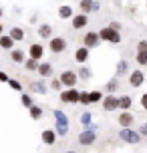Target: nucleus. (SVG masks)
Returning <instances> with one entry per match:
<instances>
[{
    "label": "nucleus",
    "instance_id": "obj_1",
    "mask_svg": "<svg viewBox=\"0 0 147 153\" xmlns=\"http://www.w3.org/2000/svg\"><path fill=\"white\" fill-rule=\"evenodd\" d=\"M53 117H54V131H56V135L59 137H67L69 135V115L61 111V109H54L53 111Z\"/></svg>",
    "mask_w": 147,
    "mask_h": 153
},
{
    "label": "nucleus",
    "instance_id": "obj_2",
    "mask_svg": "<svg viewBox=\"0 0 147 153\" xmlns=\"http://www.w3.org/2000/svg\"><path fill=\"white\" fill-rule=\"evenodd\" d=\"M141 139H143L141 133L133 127H121V131H119V141H123L127 145H137V143H141Z\"/></svg>",
    "mask_w": 147,
    "mask_h": 153
},
{
    "label": "nucleus",
    "instance_id": "obj_3",
    "mask_svg": "<svg viewBox=\"0 0 147 153\" xmlns=\"http://www.w3.org/2000/svg\"><path fill=\"white\" fill-rule=\"evenodd\" d=\"M99 36H101V42H109V45H121V32L115 30V28H111V26H105V28H101L99 30Z\"/></svg>",
    "mask_w": 147,
    "mask_h": 153
},
{
    "label": "nucleus",
    "instance_id": "obj_4",
    "mask_svg": "<svg viewBox=\"0 0 147 153\" xmlns=\"http://www.w3.org/2000/svg\"><path fill=\"white\" fill-rule=\"evenodd\" d=\"M79 95H81V91L79 89H62L61 93H59V99H61V103H65V105H77L79 103Z\"/></svg>",
    "mask_w": 147,
    "mask_h": 153
},
{
    "label": "nucleus",
    "instance_id": "obj_5",
    "mask_svg": "<svg viewBox=\"0 0 147 153\" xmlns=\"http://www.w3.org/2000/svg\"><path fill=\"white\" fill-rule=\"evenodd\" d=\"M59 79H61V83H62L65 89H73V87H77V83H79V73H77V71L67 69V71H62V73H61Z\"/></svg>",
    "mask_w": 147,
    "mask_h": 153
},
{
    "label": "nucleus",
    "instance_id": "obj_6",
    "mask_svg": "<svg viewBox=\"0 0 147 153\" xmlns=\"http://www.w3.org/2000/svg\"><path fill=\"white\" fill-rule=\"evenodd\" d=\"M127 81H129V87H131V89H139V87H143V83L147 81V75L143 73V69H135V71L129 73Z\"/></svg>",
    "mask_w": 147,
    "mask_h": 153
},
{
    "label": "nucleus",
    "instance_id": "obj_7",
    "mask_svg": "<svg viewBox=\"0 0 147 153\" xmlns=\"http://www.w3.org/2000/svg\"><path fill=\"white\" fill-rule=\"evenodd\" d=\"M69 48V42H67V38H62V36H53L50 40H48V51L53 54H61L65 53Z\"/></svg>",
    "mask_w": 147,
    "mask_h": 153
},
{
    "label": "nucleus",
    "instance_id": "obj_8",
    "mask_svg": "<svg viewBox=\"0 0 147 153\" xmlns=\"http://www.w3.org/2000/svg\"><path fill=\"white\" fill-rule=\"evenodd\" d=\"M87 24H89V14L77 12V14L71 18V28L73 30H83V28H87Z\"/></svg>",
    "mask_w": 147,
    "mask_h": 153
},
{
    "label": "nucleus",
    "instance_id": "obj_9",
    "mask_svg": "<svg viewBox=\"0 0 147 153\" xmlns=\"http://www.w3.org/2000/svg\"><path fill=\"white\" fill-rule=\"evenodd\" d=\"M101 45V36H99V30H89L85 32V36H83V46L87 48H95V46Z\"/></svg>",
    "mask_w": 147,
    "mask_h": 153
},
{
    "label": "nucleus",
    "instance_id": "obj_10",
    "mask_svg": "<svg viewBox=\"0 0 147 153\" xmlns=\"http://www.w3.org/2000/svg\"><path fill=\"white\" fill-rule=\"evenodd\" d=\"M101 107H103V111H109V113H111V111H117V109H119V97L107 93L105 99H103V103H101Z\"/></svg>",
    "mask_w": 147,
    "mask_h": 153
},
{
    "label": "nucleus",
    "instance_id": "obj_11",
    "mask_svg": "<svg viewBox=\"0 0 147 153\" xmlns=\"http://www.w3.org/2000/svg\"><path fill=\"white\" fill-rule=\"evenodd\" d=\"M95 141H97V131H89V129H83L79 133V143L83 147H89L93 145Z\"/></svg>",
    "mask_w": 147,
    "mask_h": 153
},
{
    "label": "nucleus",
    "instance_id": "obj_12",
    "mask_svg": "<svg viewBox=\"0 0 147 153\" xmlns=\"http://www.w3.org/2000/svg\"><path fill=\"white\" fill-rule=\"evenodd\" d=\"M117 123L121 125V127H133L135 125V115L131 111H121L119 117H117Z\"/></svg>",
    "mask_w": 147,
    "mask_h": 153
},
{
    "label": "nucleus",
    "instance_id": "obj_13",
    "mask_svg": "<svg viewBox=\"0 0 147 153\" xmlns=\"http://www.w3.org/2000/svg\"><path fill=\"white\" fill-rule=\"evenodd\" d=\"M56 139H59V135H56L54 129H45L42 133H40V141H42L47 147H53L54 143H56Z\"/></svg>",
    "mask_w": 147,
    "mask_h": 153
},
{
    "label": "nucleus",
    "instance_id": "obj_14",
    "mask_svg": "<svg viewBox=\"0 0 147 153\" xmlns=\"http://www.w3.org/2000/svg\"><path fill=\"white\" fill-rule=\"evenodd\" d=\"M91 59V48H87V46H79L77 51H75V61L79 65H87Z\"/></svg>",
    "mask_w": 147,
    "mask_h": 153
},
{
    "label": "nucleus",
    "instance_id": "obj_15",
    "mask_svg": "<svg viewBox=\"0 0 147 153\" xmlns=\"http://www.w3.org/2000/svg\"><path fill=\"white\" fill-rule=\"evenodd\" d=\"M36 75H39L40 79H48V76H53V62H50V61H40Z\"/></svg>",
    "mask_w": 147,
    "mask_h": 153
},
{
    "label": "nucleus",
    "instance_id": "obj_16",
    "mask_svg": "<svg viewBox=\"0 0 147 153\" xmlns=\"http://www.w3.org/2000/svg\"><path fill=\"white\" fill-rule=\"evenodd\" d=\"M28 54L30 59H36V61H42L45 59V46L39 45V42H30V48H28Z\"/></svg>",
    "mask_w": 147,
    "mask_h": 153
},
{
    "label": "nucleus",
    "instance_id": "obj_17",
    "mask_svg": "<svg viewBox=\"0 0 147 153\" xmlns=\"http://www.w3.org/2000/svg\"><path fill=\"white\" fill-rule=\"evenodd\" d=\"M30 91L32 93H39V95H47L48 87H47V79H36L30 83Z\"/></svg>",
    "mask_w": 147,
    "mask_h": 153
},
{
    "label": "nucleus",
    "instance_id": "obj_18",
    "mask_svg": "<svg viewBox=\"0 0 147 153\" xmlns=\"http://www.w3.org/2000/svg\"><path fill=\"white\" fill-rule=\"evenodd\" d=\"M36 34H39L40 38H47V40H50V38L54 36V28L50 26V24L42 22V24H39V28H36Z\"/></svg>",
    "mask_w": 147,
    "mask_h": 153
},
{
    "label": "nucleus",
    "instance_id": "obj_19",
    "mask_svg": "<svg viewBox=\"0 0 147 153\" xmlns=\"http://www.w3.org/2000/svg\"><path fill=\"white\" fill-rule=\"evenodd\" d=\"M10 61L14 62V65H24L26 53H24L22 48H12V51H10Z\"/></svg>",
    "mask_w": 147,
    "mask_h": 153
},
{
    "label": "nucleus",
    "instance_id": "obj_20",
    "mask_svg": "<svg viewBox=\"0 0 147 153\" xmlns=\"http://www.w3.org/2000/svg\"><path fill=\"white\" fill-rule=\"evenodd\" d=\"M56 14H59V18H61V20H71V18L75 16V12H73V6H69V4H62V6H59Z\"/></svg>",
    "mask_w": 147,
    "mask_h": 153
},
{
    "label": "nucleus",
    "instance_id": "obj_21",
    "mask_svg": "<svg viewBox=\"0 0 147 153\" xmlns=\"http://www.w3.org/2000/svg\"><path fill=\"white\" fill-rule=\"evenodd\" d=\"M127 73H131V71H129V62L125 61V59L117 61V67H115V76L119 79V76H125Z\"/></svg>",
    "mask_w": 147,
    "mask_h": 153
},
{
    "label": "nucleus",
    "instance_id": "obj_22",
    "mask_svg": "<svg viewBox=\"0 0 147 153\" xmlns=\"http://www.w3.org/2000/svg\"><path fill=\"white\" fill-rule=\"evenodd\" d=\"M0 48L2 51H12L14 48V38L10 36V34H2L0 36Z\"/></svg>",
    "mask_w": 147,
    "mask_h": 153
},
{
    "label": "nucleus",
    "instance_id": "obj_23",
    "mask_svg": "<svg viewBox=\"0 0 147 153\" xmlns=\"http://www.w3.org/2000/svg\"><path fill=\"white\" fill-rule=\"evenodd\" d=\"M28 115H30L32 121H40V119H42V115H45V109L40 107V105H32V107L28 109Z\"/></svg>",
    "mask_w": 147,
    "mask_h": 153
},
{
    "label": "nucleus",
    "instance_id": "obj_24",
    "mask_svg": "<svg viewBox=\"0 0 147 153\" xmlns=\"http://www.w3.org/2000/svg\"><path fill=\"white\" fill-rule=\"evenodd\" d=\"M93 6H95V0H79V10L83 14H91Z\"/></svg>",
    "mask_w": 147,
    "mask_h": 153
},
{
    "label": "nucleus",
    "instance_id": "obj_25",
    "mask_svg": "<svg viewBox=\"0 0 147 153\" xmlns=\"http://www.w3.org/2000/svg\"><path fill=\"white\" fill-rule=\"evenodd\" d=\"M131 107H133V99L129 95H121V97H119V109H121V111H129Z\"/></svg>",
    "mask_w": 147,
    "mask_h": 153
},
{
    "label": "nucleus",
    "instance_id": "obj_26",
    "mask_svg": "<svg viewBox=\"0 0 147 153\" xmlns=\"http://www.w3.org/2000/svg\"><path fill=\"white\" fill-rule=\"evenodd\" d=\"M89 99H91V105H97V103H103L105 99V93L95 89V91H89Z\"/></svg>",
    "mask_w": 147,
    "mask_h": 153
},
{
    "label": "nucleus",
    "instance_id": "obj_27",
    "mask_svg": "<svg viewBox=\"0 0 147 153\" xmlns=\"http://www.w3.org/2000/svg\"><path fill=\"white\" fill-rule=\"evenodd\" d=\"M39 65H40V61H36V59H30V56H28V59L24 61L22 67L28 71V73H36V71H39Z\"/></svg>",
    "mask_w": 147,
    "mask_h": 153
},
{
    "label": "nucleus",
    "instance_id": "obj_28",
    "mask_svg": "<svg viewBox=\"0 0 147 153\" xmlns=\"http://www.w3.org/2000/svg\"><path fill=\"white\" fill-rule=\"evenodd\" d=\"M117 89H119V79L117 76H113V79H109L107 83H105V91L111 93V95H115Z\"/></svg>",
    "mask_w": 147,
    "mask_h": 153
},
{
    "label": "nucleus",
    "instance_id": "obj_29",
    "mask_svg": "<svg viewBox=\"0 0 147 153\" xmlns=\"http://www.w3.org/2000/svg\"><path fill=\"white\" fill-rule=\"evenodd\" d=\"M8 34L14 38V42H20V40H24V30L20 28V26H14V28H10V30H8Z\"/></svg>",
    "mask_w": 147,
    "mask_h": 153
},
{
    "label": "nucleus",
    "instance_id": "obj_30",
    "mask_svg": "<svg viewBox=\"0 0 147 153\" xmlns=\"http://www.w3.org/2000/svg\"><path fill=\"white\" fill-rule=\"evenodd\" d=\"M91 76H93V71H91V67L83 65V67L79 69V79H81V81H89Z\"/></svg>",
    "mask_w": 147,
    "mask_h": 153
},
{
    "label": "nucleus",
    "instance_id": "obj_31",
    "mask_svg": "<svg viewBox=\"0 0 147 153\" xmlns=\"http://www.w3.org/2000/svg\"><path fill=\"white\" fill-rule=\"evenodd\" d=\"M79 123H81V125L87 129V127L93 123V115H91V111H85V113L81 115V117H79Z\"/></svg>",
    "mask_w": 147,
    "mask_h": 153
},
{
    "label": "nucleus",
    "instance_id": "obj_32",
    "mask_svg": "<svg viewBox=\"0 0 147 153\" xmlns=\"http://www.w3.org/2000/svg\"><path fill=\"white\" fill-rule=\"evenodd\" d=\"M20 105H22L24 109H30L32 105H34V101H32V97L28 93H20Z\"/></svg>",
    "mask_w": 147,
    "mask_h": 153
},
{
    "label": "nucleus",
    "instance_id": "obj_33",
    "mask_svg": "<svg viewBox=\"0 0 147 153\" xmlns=\"http://www.w3.org/2000/svg\"><path fill=\"white\" fill-rule=\"evenodd\" d=\"M48 89L50 91H54V93H61L65 87H62V83H61V79L56 76V79H50V83H48Z\"/></svg>",
    "mask_w": 147,
    "mask_h": 153
},
{
    "label": "nucleus",
    "instance_id": "obj_34",
    "mask_svg": "<svg viewBox=\"0 0 147 153\" xmlns=\"http://www.w3.org/2000/svg\"><path fill=\"white\" fill-rule=\"evenodd\" d=\"M135 62L139 67H147V53H137L135 54Z\"/></svg>",
    "mask_w": 147,
    "mask_h": 153
},
{
    "label": "nucleus",
    "instance_id": "obj_35",
    "mask_svg": "<svg viewBox=\"0 0 147 153\" xmlns=\"http://www.w3.org/2000/svg\"><path fill=\"white\" fill-rule=\"evenodd\" d=\"M79 105H91V99H89V91H81V95H79Z\"/></svg>",
    "mask_w": 147,
    "mask_h": 153
},
{
    "label": "nucleus",
    "instance_id": "obj_36",
    "mask_svg": "<svg viewBox=\"0 0 147 153\" xmlns=\"http://www.w3.org/2000/svg\"><path fill=\"white\" fill-rule=\"evenodd\" d=\"M8 87H10L12 91H16V93H22V85L18 83L16 79H10V81H8Z\"/></svg>",
    "mask_w": 147,
    "mask_h": 153
},
{
    "label": "nucleus",
    "instance_id": "obj_37",
    "mask_svg": "<svg viewBox=\"0 0 147 153\" xmlns=\"http://www.w3.org/2000/svg\"><path fill=\"white\" fill-rule=\"evenodd\" d=\"M137 53H147V40L145 38H141L139 42H137Z\"/></svg>",
    "mask_w": 147,
    "mask_h": 153
},
{
    "label": "nucleus",
    "instance_id": "obj_38",
    "mask_svg": "<svg viewBox=\"0 0 147 153\" xmlns=\"http://www.w3.org/2000/svg\"><path fill=\"white\" fill-rule=\"evenodd\" d=\"M12 76L8 75V73H4V71H0V83H6L8 85V81H10Z\"/></svg>",
    "mask_w": 147,
    "mask_h": 153
},
{
    "label": "nucleus",
    "instance_id": "obj_39",
    "mask_svg": "<svg viewBox=\"0 0 147 153\" xmlns=\"http://www.w3.org/2000/svg\"><path fill=\"white\" fill-rule=\"evenodd\" d=\"M107 26H111V28H115V30H119V32H121V28H123V24H121V22H117V20H113V22H109Z\"/></svg>",
    "mask_w": 147,
    "mask_h": 153
},
{
    "label": "nucleus",
    "instance_id": "obj_40",
    "mask_svg": "<svg viewBox=\"0 0 147 153\" xmlns=\"http://www.w3.org/2000/svg\"><path fill=\"white\" fill-rule=\"evenodd\" d=\"M141 109H143V111H147V93H143V95H141Z\"/></svg>",
    "mask_w": 147,
    "mask_h": 153
},
{
    "label": "nucleus",
    "instance_id": "obj_41",
    "mask_svg": "<svg viewBox=\"0 0 147 153\" xmlns=\"http://www.w3.org/2000/svg\"><path fill=\"white\" fill-rule=\"evenodd\" d=\"M141 133V137H147V123H143V125H139V129H137Z\"/></svg>",
    "mask_w": 147,
    "mask_h": 153
},
{
    "label": "nucleus",
    "instance_id": "obj_42",
    "mask_svg": "<svg viewBox=\"0 0 147 153\" xmlns=\"http://www.w3.org/2000/svg\"><path fill=\"white\" fill-rule=\"evenodd\" d=\"M2 34H4V24L0 22V36H2Z\"/></svg>",
    "mask_w": 147,
    "mask_h": 153
},
{
    "label": "nucleus",
    "instance_id": "obj_43",
    "mask_svg": "<svg viewBox=\"0 0 147 153\" xmlns=\"http://www.w3.org/2000/svg\"><path fill=\"white\" fill-rule=\"evenodd\" d=\"M65 153H77V151H73V149H69V151H65Z\"/></svg>",
    "mask_w": 147,
    "mask_h": 153
},
{
    "label": "nucleus",
    "instance_id": "obj_44",
    "mask_svg": "<svg viewBox=\"0 0 147 153\" xmlns=\"http://www.w3.org/2000/svg\"><path fill=\"white\" fill-rule=\"evenodd\" d=\"M2 14H4V10H2V8H0V18H2Z\"/></svg>",
    "mask_w": 147,
    "mask_h": 153
}]
</instances>
